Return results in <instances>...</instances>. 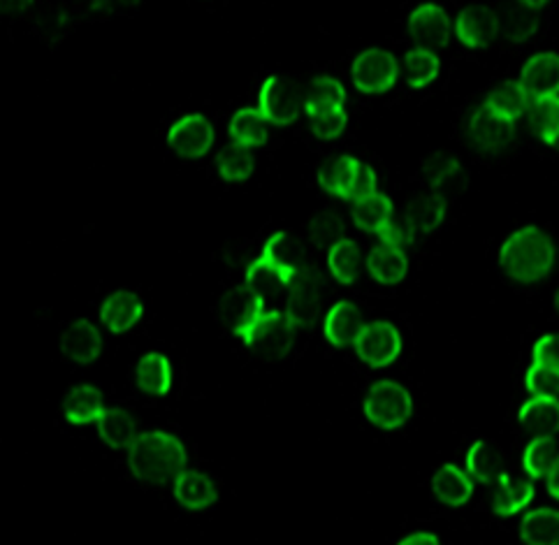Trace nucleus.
Wrapping results in <instances>:
<instances>
[{"instance_id": "nucleus-1", "label": "nucleus", "mask_w": 559, "mask_h": 545, "mask_svg": "<svg viewBox=\"0 0 559 545\" xmlns=\"http://www.w3.org/2000/svg\"><path fill=\"white\" fill-rule=\"evenodd\" d=\"M497 272L515 288H536L552 279L559 265L557 239L536 223L520 225L497 249Z\"/></svg>"}, {"instance_id": "nucleus-2", "label": "nucleus", "mask_w": 559, "mask_h": 545, "mask_svg": "<svg viewBox=\"0 0 559 545\" xmlns=\"http://www.w3.org/2000/svg\"><path fill=\"white\" fill-rule=\"evenodd\" d=\"M189 448L170 429H142L138 439L126 450L128 472L140 485L165 487L189 466Z\"/></svg>"}, {"instance_id": "nucleus-3", "label": "nucleus", "mask_w": 559, "mask_h": 545, "mask_svg": "<svg viewBox=\"0 0 559 545\" xmlns=\"http://www.w3.org/2000/svg\"><path fill=\"white\" fill-rule=\"evenodd\" d=\"M460 135L469 152H474L476 156L501 158L515 149L520 140V126L518 121H509L495 115L483 103H476L462 115Z\"/></svg>"}, {"instance_id": "nucleus-4", "label": "nucleus", "mask_w": 559, "mask_h": 545, "mask_svg": "<svg viewBox=\"0 0 559 545\" xmlns=\"http://www.w3.org/2000/svg\"><path fill=\"white\" fill-rule=\"evenodd\" d=\"M362 416L365 420L385 435L404 429L416 413V398L412 388L400 379H377L362 392Z\"/></svg>"}, {"instance_id": "nucleus-5", "label": "nucleus", "mask_w": 559, "mask_h": 545, "mask_svg": "<svg viewBox=\"0 0 559 545\" xmlns=\"http://www.w3.org/2000/svg\"><path fill=\"white\" fill-rule=\"evenodd\" d=\"M302 330L293 323V318L284 307H267L265 313L258 318V323L245 336L241 346L249 348L260 360L276 363L286 360L300 344Z\"/></svg>"}, {"instance_id": "nucleus-6", "label": "nucleus", "mask_w": 559, "mask_h": 545, "mask_svg": "<svg viewBox=\"0 0 559 545\" xmlns=\"http://www.w3.org/2000/svg\"><path fill=\"white\" fill-rule=\"evenodd\" d=\"M328 281L330 276L319 265H313L311 258L302 262L295 279L290 281V286L284 295V311L293 318V323L302 330V334L313 328L316 318L323 316Z\"/></svg>"}, {"instance_id": "nucleus-7", "label": "nucleus", "mask_w": 559, "mask_h": 545, "mask_svg": "<svg viewBox=\"0 0 559 545\" xmlns=\"http://www.w3.org/2000/svg\"><path fill=\"white\" fill-rule=\"evenodd\" d=\"M348 80L360 96L381 98L400 82V59L393 49L367 47L353 56Z\"/></svg>"}, {"instance_id": "nucleus-8", "label": "nucleus", "mask_w": 559, "mask_h": 545, "mask_svg": "<svg viewBox=\"0 0 559 545\" xmlns=\"http://www.w3.org/2000/svg\"><path fill=\"white\" fill-rule=\"evenodd\" d=\"M350 351L367 369H390L402 358L404 334L390 318H367Z\"/></svg>"}, {"instance_id": "nucleus-9", "label": "nucleus", "mask_w": 559, "mask_h": 545, "mask_svg": "<svg viewBox=\"0 0 559 545\" xmlns=\"http://www.w3.org/2000/svg\"><path fill=\"white\" fill-rule=\"evenodd\" d=\"M255 107L270 126L293 128L297 121L305 119L302 84H297L288 74H270L258 88Z\"/></svg>"}, {"instance_id": "nucleus-10", "label": "nucleus", "mask_w": 559, "mask_h": 545, "mask_svg": "<svg viewBox=\"0 0 559 545\" xmlns=\"http://www.w3.org/2000/svg\"><path fill=\"white\" fill-rule=\"evenodd\" d=\"M165 142L181 161H202L214 152L216 126L202 111H186L167 128Z\"/></svg>"}, {"instance_id": "nucleus-11", "label": "nucleus", "mask_w": 559, "mask_h": 545, "mask_svg": "<svg viewBox=\"0 0 559 545\" xmlns=\"http://www.w3.org/2000/svg\"><path fill=\"white\" fill-rule=\"evenodd\" d=\"M406 37L414 47L439 51L453 40V16L441 3L423 0L406 16Z\"/></svg>"}, {"instance_id": "nucleus-12", "label": "nucleus", "mask_w": 559, "mask_h": 545, "mask_svg": "<svg viewBox=\"0 0 559 545\" xmlns=\"http://www.w3.org/2000/svg\"><path fill=\"white\" fill-rule=\"evenodd\" d=\"M267 307H270L267 299L241 279V284L223 293L218 303V313H221V321L230 328L233 336L241 344Z\"/></svg>"}, {"instance_id": "nucleus-13", "label": "nucleus", "mask_w": 559, "mask_h": 545, "mask_svg": "<svg viewBox=\"0 0 559 545\" xmlns=\"http://www.w3.org/2000/svg\"><path fill=\"white\" fill-rule=\"evenodd\" d=\"M453 37L460 47L483 51L499 40V12L490 3H469L453 16Z\"/></svg>"}, {"instance_id": "nucleus-14", "label": "nucleus", "mask_w": 559, "mask_h": 545, "mask_svg": "<svg viewBox=\"0 0 559 545\" xmlns=\"http://www.w3.org/2000/svg\"><path fill=\"white\" fill-rule=\"evenodd\" d=\"M362 167L365 161L358 156L332 154L316 167V183H319V188L328 198L350 202L356 200Z\"/></svg>"}, {"instance_id": "nucleus-15", "label": "nucleus", "mask_w": 559, "mask_h": 545, "mask_svg": "<svg viewBox=\"0 0 559 545\" xmlns=\"http://www.w3.org/2000/svg\"><path fill=\"white\" fill-rule=\"evenodd\" d=\"M430 495L435 503L445 511L467 509L476 497V481L462 464L443 462L435 469L430 478Z\"/></svg>"}, {"instance_id": "nucleus-16", "label": "nucleus", "mask_w": 559, "mask_h": 545, "mask_svg": "<svg viewBox=\"0 0 559 545\" xmlns=\"http://www.w3.org/2000/svg\"><path fill=\"white\" fill-rule=\"evenodd\" d=\"M412 272V262L404 249L390 247V244L374 241L365 251V276L379 288H400Z\"/></svg>"}, {"instance_id": "nucleus-17", "label": "nucleus", "mask_w": 559, "mask_h": 545, "mask_svg": "<svg viewBox=\"0 0 559 545\" xmlns=\"http://www.w3.org/2000/svg\"><path fill=\"white\" fill-rule=\"evenodd\" d=\"M400 218L404 221L416 244H420L443 228L445 218H449V198L432 191L418 193L404 204Z\"/></svg>"}, {"instance_id": "nucleus-18", "label": "nucleus", "mask_w": 559, "mask_h": 545, "mask_svg": "<svg viewBox=\"0 0 559 545\" xmlns=\"http://www.w3.org/2000/svg\"><path fill=\"white\" fill-rule=\"evenodd\" d=\"M536 501V483L525 474L507 472L492 487L488 506L495 518L511 520L520 518Z\"/></svg>"}, {"instance_id": "nucleus-19", "label": "nucleus", "mask_w": 559, "mask_h": 545, "mask_svg": "<svg viewBox=\"0 0 559 545\" xmlns=\"http://www.w3.org/2000/svg\"><path fill=\"white\" fill-rule=\"evenodd\" d=\"M173 497L179 509L189 513H204L218 503L221 485L210 472L186 466L173 483Z\"/></svg>"}, {"instance_id": "nucleus-20", "label": "nucleus", "mask_w": 559, "mask_h": 545, "mask_svg": "<svg viewBox=\"0 0 559 545\" xmlns=\"http://www.w3.org/2000/svg\"><path fill=\"white\" fill-rule=\"evenodd\" d=\"M367 323V316L362 307L353 299H337L323 311V340L330 348L346 351L356 342L362 325Z\"/></svg>"}, {"instance_id": "nucleus-21", "label": "nucleus", "mask_w": 559, "mask_h": 545, "mask_svg": "<svg viewBox=\"0 0 559 545\" xmlns=\"http://www.w3.org/2000/svg\"><path fill=\"white\" fill-rule=\"evenodd\" d=\"M518 82L523 84L532 100H544L559 96V51L542 49L527 56L520 66Z\"/></svg>"}, {"instance_id": "nucleus-22", "label": "nucleus", "mask_w": 559, "mask_h": 545, "mask_svg": "<svg viewBox=\"0 0 559 545\" xmlns=\"http://www.w3.org/2000/svg\"><path fill=\"white\" fill-rule=\"evenodd\" d=\"M420 179L427 191L451 198L467 188V165L453 152H432L420 165Z\"/></svg>"}, {"instance_id": "nucleus-23", "label": "nucleus", "mask_w": 559, "mask_h": 545, "mask_svg": "<svg viewBox=\"0 0 559 545\" xmlns=\"http://www.w3.org/2000/svg\"><path fill=\"white\" fill-rule=\"evenodd\" d=\"M325 274L342 288L358 286L365 279V249L356 237H342L325 249Z\"/></svg>"}, {"instance_id": "nucleus-24", "label": "nucleus", "mask_w": 559, "mask_h": 545, "mask_svg": "<svg viewBox=\"0 0 559 545\" xmlns=\"http://www.w3.org/2000/svg\"><path fill=\"white\" fill-rule=\"evenodd\" d=\"M103 348H105V336L100 325L86 321V318H78V321L66 325L61 336V353L68 363L88 367L100 358Z\"/></svg>"}, {"instance_id": "nucleus-25", "label": "nucleus", "mask_w": 559, "mask_h": 545, "mask_svg": "<svg viewBox=\"0 0 559 545\" xmlns=\"http://www.w3.org/2000/svg\"><path fill=\"white\" fill-rule=\"evenodd\" d=\"M133 383L140 394L152 400L167 398L175 388V365L165 353L146 351L133 367Z\"/></svg>"}, {"instance_id": "nucleus-26", "label": "nucleus", "mask_w": 559, "mask_h": 545, "mask_svg": "<svg viewBox=\"0 0 559 545\" xmlns=\"http://www.w3.org/2000/svg\"><path fill=\"white\" fill-rule=\"evenodd\" d=\"M144 316V299L130 288L109 293L98 309V321L109 334H128Z\"/></svg>"}, {"instance_id": "nucleus-27", "label": "nucleus", "mask_w": 559, "mask_h": 545, "mask_svg": "<svg viewBox=\"0 0 559 545\" xmlns=\"http://www.w3.org/2000/svg\"><path fill=\"white\" fill-rule=\"evenodd\" d=\"M464 469L476 481V485L492 487L509 472V460L504 448L492 439H476L464 453Z\"/></svg>"}, {"instance_id": "nucleus-28", "label": "nucleus", "mask_w": 559, "mask_h": 545, "mask_svg": "<svg viewBox=\"0 0 559 545\" xmlns=\"http://www.w3.org/2000/svg\"><path fill=\"white\" fill-rule=\"evenodd\" d=\"M397 216L395 200L383 191L353 200L348 206V223L362 235H379Z\"/></svg>"}, {"instance_id": "nucleus-29", "label": "nucleus", "mask_w": 559, "mask_h": 545, "mask_svg": "<svg viewBox=\"0 0 559 545\" xmlns=\"http://www.w3.org/2000/svg\"><path fill=\"white\" fill-rule=\"evenodd\" d=\"M105 408L107 402L103 390L93 383H80L70 388V392L66 394L61 413L63 420L72 427H91L98 425Z\"/></svg>"}, {"instance_id": "nucleus-30", "label": "nucleus", "mask_w": 559, "mask_h": 545, "mask_svg": "<svg viewBox=\"0 0 559 545\" xmlns=\"http://www.w3.org/2000/svg\"><path fill=\"white\" fill-rule=\"evenodd\" d=\"M515 534L520 545H559V506H530Z\"/></svg>"}, {"instance_id": "nucleus-31", "label": "nucleus", "mask_w": 559, "mask_h": 545, "mask_svg": "<svg viewBox=\"0 0 559 545\" xmlns=\"http://www.w3.org/2000/svg\"><path fill=\"white\" fill-rule=\"evenodd\" d=\"M527 437H559V398H527L515 413Z\"/></svg>"}, {"instance_id": "nucleus-32", "label": "nucleus", "mask_w": 559, "mask_h": 545, "mask_svg": "<svg viewBox=\"0 0 559 545\" xmlns=\"http://www.w3.org/2000/svg\"><path fill=\"white\" fill-rule=\"evenodd\" d=\"M140 431L142 427L135 413L121 404H107L103 418L98 420V437L109 450H128Z\"/></svg>"}, {"instance_id": "nucleus-33", "label": "nucleus", "mask_w": 559, "mask_h": 545, "mask_svg": "<svg viewBox=\"0 0 559 545\" xmlns=\"http://www.w3.org/2000/svg\"><path fill=\"white\" fill-rule=\"evenodd\" d=\"M297 270H300V265H274V262L255 256L245 270V281L265 299H270V297L286 295Z\"/></svg>"}, {"instance_id": "nucleus-34", "label": "nucleus", "mask_w": 559, "mask_h": 545, "mask_svg": "<svg viewBox=\"0 0 559 545\" xmlns=\"http://www.w3.org/2000/svg\"><path fill=\"white\" fill-rule=\"evenodd\" d=\"M441 74V59L432 49L408 47L400 59V80L414 91L430 88Z\"/></svg>"}, {"instance_id": "nucleus-35", "label": "nucleus", "mask_w": 559, "mask_h": 545, "mask_svg": "<svg viewBox=\"0 0 559 545\" xmlns=\"http://www.w3.org/2000/svg\"><path fill=\"white\" fill-rule=\"evenodd\" d=\"M228 140L235 146L258 152L270 142V123L258 107H239L228 121Z\"/></svg>"}, {"instance_id": "nucleus-36", "label": "nucleus", "mask_w": 559, "mask_h": 545, "mask_svg": "<svg viewBox=\"0 0 559 545\" xmlns=\"http://www.w3.org/2000/svg\"><path fill=\"white\" fill-rule=\"evenodd\" d=\"M499 12V37H504L511 45H525L542 28V12L527 10L523 5L507 0L497 8Z\"/></svg>"}, {"instance_id": "nucleus-37", "label": "nucleus", "mask_w": 559, "mask_h": 545, "mask_svg": "<svg viewBox=\"0 0 559 545\" xmlns=\"http://www.w3.org/2000/svg\"><path fill=\"white\" fill-rule=\"evenodd\" d=\"M480 103L490 107L495 115L520 123L525 117V111H527L532 98L527 96V91L523 88V84L518 82V78H513V80H501L495 86H490Z\"/></svg>"}, {"instance_id": "nucleus-38", "label": "nucleus", "mask_w": 559, "mask_h": 545, "mask_svg": "<svg viewBox=\"0 0 559 545\" xmlns=\"http://www.w3.org/2000/svg\"><path fill=\"white\" fill-rule=\"evenodd\" d=\"M305 121L316 142H337L344 138L350 119L346 105H316L305 109Z\"/></svg>"}, {"instance_id": "nucleus-39", "label": "nucleus", "mask_w": 559, "mask_h": 545, "mask_svg": "<svg viewBox=\"0 0 559 545\" xmlns=\"http://www.w3.org/2000/svg\"><path fill=\"white\" fill-rule=\"evenodd\" d=\"M559 464V439L557 437H530L520 458V469L527 478L546 481Z\"/></svg>"}, {"instance_id": "nucleus-40", "label": "nucleus", "mask_w": 559, "mask_h": 545, "mask_svg": "<svg viewBox=\"0 0 559 545\" xmlns=\"http://www.w3.org/2000/svg\"><path fill=\"white\" fill-rule=\"evenodd\" d=\"M214 170L221 181L226 183H247L258 173V158L251 149H241L235 144L223 146L214 158Z\"/></svg>"}, {"instance_id": "nucleus-41", "label": "nucleus", "mask_w": 559, "mask_h": 545, "mask_svg": "<svg viewBox=\"0 0 559 545\" xmlns=\"http://www.w3.org/2000/svg\"><path fill=\"white\" fill-rule=\"evenodd\" d=\"M523 121L527 133L550 149L559 135V96L532 100Z\"/></svg>"}, {"instance_id": "nucleus-42", "label": "nucleus", "mask_w": 559, "mask_h": 545, "mask_svg": "<svg viewBox=\"0 0 559 545\" xmlns=\"http://www.w3.org/2000/svg\"><path fill=\"white\" fill-rule=\"evenodd\" d=\"M348 225H350L348 218L340 210H334V206H323V210H319L309 218L307 237L313 247L328 249L330 244L348 235Z\"/></svg>"}, {"instance_id": "nucleus-43", "label": "nucleus", "mask_w": 559, "mask_h": 545, "mask_svg": "<svg viewBox=\"0 0 559 545\" xmlns=\"http://www.w3.org/2000/svg\"><path fill=\"white\" fill-rule=\"evenodd\" d=\"M302 96H305V109L316 105H346L348 103V91L344 82L334 74L321 72L313 74L311 80L302 84Z\"/></svg>"}, {"instance_id": "nucleus-44", "label": "nucleus", "mask_w": 559, "mask_h": 545, "mask_svg": "<svg viewBox=\"0 0 559 545\" xmlns=\"http://www.w3.org/2000/svg\"><path fill=\"white\" fill-rule=\"evenodd\" d=\"M258 256L274 262V265H302V262L309 258L302 249V244L297 241L288 230L272 233L263 244V251Z\"/></svg>"}, {"instance_id": "nucleus-45", "label": "nucleus", "mask_w": 559, "mask_h": 545, "mask_svg": "<svg viewBox=\"0 0 559 545\" xmlns=\"http://www.w3.org/2000/svg\"><path fill=\"white\" fill-rule=\"evenodd\" d=\"M525 390L530 398H559V367L530 363L525 369Z\"/></svg>"}, {"instance_id": "nucleus-46", "label": "nucleus", "mask_w": 559, "mask_h": 545, "mask_svg": "<svg viewBox=\"0 0 559 545\" xmlns=\"http://www.w3.org/2000/svg\"><path fill=\"white\" fill-rule=\"evenodd\" d=\"M530 363L559 367V332H544L530 348Z\"/></svg>"}, {"instance_id": "nucleus-47", "label": "nucleus", "mask_w": 559, "mask_h": 545, "mask_svg": "<svg viewBox=\"0 0 559 545\" xmlns=\"http://www.w3.org/2000/svg\"><path fill=\"white\" fill-rule=\"evenodd\" d=\"M377 239L383 241V244H390V247L404 249V251L416 247V239L412 237V233H408V228L404 225V221L400 218V214L385 225V228L377 235Z\"/></svg>"}, {"instance_id": "nucleus-48", "label": "nucleus", "mask_w": 559, "mask_h": 545, "mask_svg": "<svg viewBox=\"0 0 559 545\" xmlns=\"http://www.w3.org/2000/svg\"><path fill=\"white\" fill-rule=\"evenodd\" d=\"M70 22L68 16L63 14V10H56V8H49L43 16H40V31L43 35L47 37V40H61V37L66 35Z\"/></svg>"}, {"instance_id": "nucleus-49", "label": "nucleus", "mask_w": 559, "mask_h": 545, "mask_svg": "<svg viewBox=\"0 0 559 545\" xmlns=\"http://www.w3.org/2000/svg\"><path fill=\"white\" fill-rule=\"evenodd\" d=\"M37 0H0V16L24 19L33 12Z\"/></svg>"}, {"instance_id": "nucleus-50", "label": "nucleus", "mask_w": 559, "mask_h": 545, "mask_svg": "<svg viewBox=\"0 0 559 545\" xmlns=\"http://www.w3.org/2000/svg\"><path fill=\"white\" fill-rule=\"evenodd\" d=\"M395 545H443L441 536L432 530H412L402 534Z\"/></svg>"}, {"instance_id": "nucleus-51", "label": "nucleus", "mask_w": 559, "mask_h": 545, "mask_svg": "<svg viewBox=\"0 0 559 545\" xmlns=\"http://www.w3.org/2000/svg\"><path fill=\"white\" fill-rule=\"evenodd\" d=\"M546 483V495L559 503V464L552 469V472L548 474V478L544 481Z\"/></svg>"}, {"instance_id": "nucleus-52", "label": "nucleus", "mask_w": 559, "mask_h": 545, "mask_svg": "<svg viewBox=\"0 0 559 545\" xmlns=\"http://www.w3.org/2000/svg\"><path fill=\"white\" fill-rule=\"evenodd\" d=\"M513 3L523 5L527 10H534V12H544L552 3V0H513Z\"/></svg>"}, {"instance_id": "nucleus-53", "label": "nucleus", "mask_w": 559, "mask_h": 545, "mask_svg": "<svg viewBox=\"0 0 559 545\" xmlns=\"http://www.w3.org/2000/svg\"><path fill=\"white\" fill-rule=\"evenodd\" d=\"M552 309H555V313L559 316V284H557V288H555V293H552Z\"/></svg>"}, {"instance_id": "nucleus-54", "label": "nucleus", "mask_w": 559, "mask_h": 545, "mask_svg": "<svg viewBox=\"0 0 559 545\" xmlns=\"http://www.w3.org/2000/svg\"><path fill=\"white\" fill-rule=\"evenodd\" d=\"M550 149H552V152H557V154H559V135H557V140L552 142V146H550Z\"/></svg>"}]
</instances>
